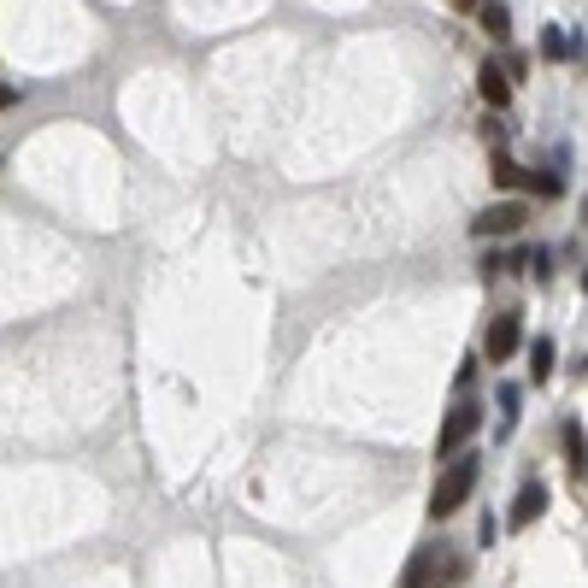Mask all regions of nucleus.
<instances>
[{"mask_svg":"<svg viewBox=\"0 0 588 588\" xmlns=\"http://www.w3.org/2000/svg\"><path fill=\"white\" fill-rule=\"evenodd\" d=\"M471 489H477V459L453 453L448 465H441L436 489H429V518H453V512L471 500Z\"/></svg>","mask_w":588,"mask_h":588,"instance_id":"f257e3e1","label":"nucleus"},{"mask_svg":"<svg viewBox=\"0 0 588 588\" xmlns=\"http://www.w3.org/2000/svg\"><path fill=\"white\" fill-rule=\"evenodd\" d=\"M524 224H529L524 200H500V207H483L477 218H471V236H477V241H500V236H518Z\"/></svg>","mask_w":588,"mask_h":588,"instance_id":"f03ea898","label":"nucleus"},{"mask_svg":"<svg viewBox=\"0 0 588 588\" xmlns=\"http://www.w3.org/2000/svg\"><path fill=\"white\" fill-rule=\"evenodd\" d=\"M483 429V406L477 400H459V406L448 412V418H441V436H436V459H453L459 448H465L471 436H477Z\"/></svg>","mask_w":588,"mask_h":588,"instance_id":"7ed1b4c3","label":"nucleus"},{"mask_svg":"<svg viewBox=\"0 0 588 588\" xmlns=\"http://www.w3.org/2000/svg\"><path fill=\"white\" fill-rule=\"evenodd\" d=\"M518 348H524V318H518V312H500V318H489V336H483V353H489L495 365H506Z\"/></svg>","mask_w":588,"mask_h":588,"instance_id":"20e7f679","label":"nucleus"},{"mask_svg":"<svg viewBox=\"0 0 588 588\" xmlns=\"http://www.w3.org/2000/svg\"><path fill=\"white\" fill-rule=\"evenodd\" d=\"M541 512H548V483H524L518 500H512V512H506V524H512V529H529Z\"/></svg>","mask_w":588,"mask_h":588,"instance_id":"39448f33","label":"nucleus"},{"mask_svg":"<svg viewBox=\"0 0 588 588\" xmlns=\"http://www.w3.org/2000/svg\"><path fill=\"white\" fill-rule=\"evenodd\" d=\"M565 471H571V489H583V453H588V436H583V418H565Z\"/></svg>","mask_w":588,"mask_h":588,"instance_id":"423d86ee","label":"nucleus"},{"mask_svg":"<svg viewBox=\"0 0 588 588\" xmlns=\"http://www.w3.org/2000/svg\"><path fill=\"white\" fill-rule=\"evenodd\" d=\"M477 89H483V100H489L495 112H506V107H512V83H506V71L489 65V60H483V71H477Z\"/></svg>","mask_w":588,"mask_h":588,"instance_id":"0eeeda50","label":"nucleus"},{"mask_svg":"<svg viewBox=\"0 0 588 588\" xmlns=\"http://www.w3.org/2000/svg\"><path fill=\"white\" fill-rule=\"evenodd\" d=\"M429 577H436V548H418L400 571V588H429Z\"/></svg>","mask_w":588,"mask_h":588,"instance_id":"6e6552de","label":"nucleus"},{"mask_svg":"<svg viewBox=\"0 0 588 588\" xmlns=\"http://www.w3.org/2000/svg\"><path fill=\"white\" fill-rule=\"evenodd\" d=\"M471 12H477V18H483V30H489L495 41H506V36H512V12L500 7V0H477V7H471Z\"/></svg>","mask_w":588,"mask_h":588,"instance_id":"1a4fd4ad","label":"nucleus"},{"mask_svg":"<svg viewBox=\"0 0 588 588\" xmlns=\"http://www.w3.org/2000/svg\"><path fill=\"white\" fill-rule=\"evenodd\" d=\"M495 400H500V436H512V424H518V406H524V389H518V383H500Z\"/></svg>","mask_w":588,"mask_h":588,"instance_id":"9d476101","label":"nucleus"},{"mask_svg":"<svg viewBox=\"0 0 588 588\" xmlns=\"http://www.w3.org/2000/svg\"><path fill=\"white\" fill-rule=\"evenodd\" d=\"M548 377H553V341L536 336L529 341V383H548Z\"/></svg>","mask_w":588,"mask_h":588,"instance_id":"9b49d317","label":"nucleus"},{"mask_svg":"<svg viewBox=\"0 0 588 588\" xmlns=\"http://www.w3.org/2000/svg\"><path fill=\"white\" fill-rule=\"evenodd\" d=\"M489 171H495V183H500V189H518V177H524V165L518 160H512V153H489Z\"/></svg>","mask_w":588,"mask_h":588,"instance_id":"f8f14e48","label":"nucleus"},{"mask_svg":"<svg viewBox=\"0 0 588 588\" xmlns=\"http://www.w3.org/2000/svg\"><path fill=\"white\" fill-rule=\"evenodd\" d=\"M500 71H506V83H518V77H529V60H524V53H512V60L500 65Z\"/></svg>","mask_w":588,"mask_h":588,"instance_id":"ddd939ff","label":"nucleus"},{"mask_svg":"<svg viewBox=\"0 0 588 588\" xmlns=\"http://www.w3.org/2000/svg\"><path fill=\"white\" fill-rule=\"evenodd\" d=\"M12 100H18V95H12V89H7V83H0V112H7V107H12Z\"/></svg>","mask_w":588,"mask_h":588,"instance_id":"4468645a","label":"nucleus"},{"mask_svg":"<svg viewBox=\"0 0 588 588\" xmlns=\"http://www.w3.org/2000/svg\"><path fill=\"white\" fill-rule=\"evenodd\" d=\"M453 7H459V12H471V7H477V0H453Z\"/></svg>","mask_w":588,"mask_h":588,"instance_id":"2eb2a0df","label":"nucleus"}]
</instances>
